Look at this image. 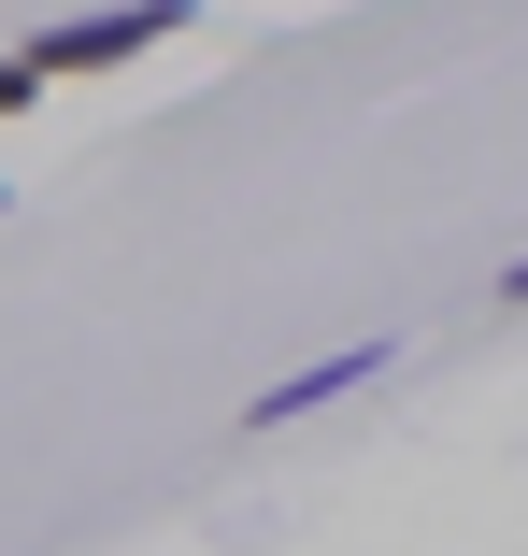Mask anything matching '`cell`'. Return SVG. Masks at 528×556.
Listing matches in <instances>:
<instances>
[{
	"label": "cell",
	"instance_id": "1",
	"mask_svg": "<svg viewBox=\"0 0 528 556\" xmlns=\"http://www.w3.org/2000/svg\"><path fill=\"white\" fill-rule=\"evenodd\" d=\"M186 15H200V0H100V15L29 29V58H43V86H58V72H115V58H158Z\"/></svg>",
	"mask_w": 528,
	"mask_h": 556
},
{
	"label": "cell",
	"instance_id": "2",
	"mask_svg": "<svg viewBox=\"0 0 528 556\" xmlns=\"http://www.w3.org/2000/svg\"><path fill=\"white\" fill-rule=\"evenodd\" d=\"M386 371V328H372V343H329V357H314V371H286V386H257L243 400V428H300V414H329L343 386H372Z\"/></svg>",
	"mask_w": 528,
	"mask_h": 556
},
{
	"label": "cell",
	"instance_id": "3",
	"mask_svg": "<svg viewBox=\"0 0 528 556\" xmlns=\"http://www.w3.org/2000/svg\"><path fill=\"white\" fill-rule=\"evenodd\" d=\"M29 100H43V58L15 43V58H0V115H29Z\"/></svg>",
	"mask_w": 528,
	"mask_h": 556
},
{
	"label": "cell",
	"instance_id": "4",
	"mask_svg": "<svg viewBox=\"0 0 528 556\" xmlns=\"http://www.w3.org/2000/svg\"><path fill=\"white\" fill-rule=\"evenodd\" d=\"M500 300H528V257H514V271H500Z\"/></svg>",
	"mask_w": 528,
	"mask_h": 556
},
{
	"label": "cell",
	"instance_id": "5",
	"mask_svg": "<svg viewBox=\"0 0 528 556\" xmlns=\"http://www.w3.org/2000/svg\"><path fill=\"white\" fill-rule=\"evenodd\" d=\"M0 200H15V186H0Z\"/></svg>",
	"mask_w": 528,
	"mask_h": 556
}]
</instances>
